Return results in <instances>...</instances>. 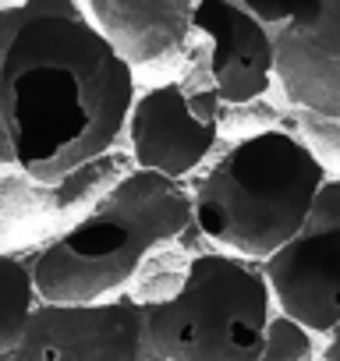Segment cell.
<instances>
[{
  "mask_svg": "<svg viewBox=\"0 0 340 361\" xmlns=\"http://www.w3.org/2000/svg\"><path fill=\"white\" fill-rule=\"evenodd\" d=\"M273 301L308 333L340 326V177H326L305 227L262 262Z\"/></svg>",
  "mask_w": 340,
  "mask_h": 361,
  "instance_id": "cell-5",
  "label": "cell"
},
{
  "mask_svg": "<svg viewBox=\"0 0 340 361\" xmlns=\"http://www.w3.org/2000/svg\"><path fill=\"white\" fill-rule=\"evenodd\" d=\"M145 350V312L131 298L92 305L40 301L8 361H142Z\"/></svg>",
  "mask_w": 340,
  "mask_h": 361,
  "instance_id": "cell-6",
  "label": "cell"
},
{
  "mask_svg": "<svg viewBox=\"0 0 340 361\" xmlns=\"http://www.w3.org/2000/svg\"><path fill=\"white\" fill-rule=\"evenodd\" d=\"M326 180L319 152L291 131L269 128L231 145L192 192L199 231L238 259H269L308 220Z\"/></svg>",
  "mask_w": 340,
  "mask_h": 361,
  "instance_id": "cell-2",
  "label": "cell"
},
{
  "mask_svg": "<svg viewBox=\"0 0 340 361\" xmlns=\"http://www.w3.org/2000/svg\"><path fill=\"white\" fill-rule=\"evenodd\" d=\"M188 224L192 192L181 180L152 170H131L114 185L99 209H92L36 255L32 276L40 301H107L135 276L156 245L178 238Z\"/></svg>",
  "mask_w": 340,
  "mask_h": 361,
  "instance_id": "cell-3",
  "label": "cell"
},
{
  "mask_svg": "<svg viewBox=\"0 0 340 361\" xmlns=\"http://www.w3.org/2000/svg\"><path fill=\"white\" fill-rule=\"evenodd\" d=\"M220 106L224 103L213 89L192 92L181 82H163L135 96L128 131L138 170H152L170 180L188 177L217 145Z\"/></svg>",
  "mask_w": 340,
  "mask_h": 361,
  "instance_id": "cell-8",
  "label": "cell"
},
{
  "mask_svg": "<svg viewBox=\"0 0 340 361\" xmlns=\"http://www.w3.org/2000/svg\"><path fill=\"white\" fill-rule=\"evenodd\" d=\"M326 361H340V326L329 333V343H326Z\"/></svg>",
  "mask_w": 340,
  "mask_h": 361,
  "instance_id": "cell-15",
  "label": "cell"
},
{
  "mask_svg": "<svg viewBox=\"0 0 340 361\" xmlns=\"http://www.w3.org/2000/svg\"><path fill=\"white\" fill-rule=\"evenodd\" d=\"M269 283L259 266L227 252L195 255L181 287L145 312V343L163 361H262Z\"/></svg>",
  "mask_w": 340,
  "mask_h": 361,
  "instance_id": "cell-4",
  "label": "cell"
},
{
  "mask_svg": "<svg viewBox=\"0 0 340 361\" xmlns=\"http://www.w3.org/2000/svg\"><path fill=\"white\" fill-rule=\"evenodd\" d=\"M308 354H312V333L305 326H298L287 315L269 319L262 361H308Z\"/></svg>",
  "mask_w": 340,
  "mask_h": 361,
  "instance_id": "cell-12",
  "label": "cell"
},
{
  "mask_svg": "<svg viewBox=\"0 0 340 361\" xmlns=\"http://www.w3.org/2000/svg\"><path fill=\"white\" fill-rule=\"evenodd\" d=\"M231 4H238L241 11H248L252 18H259L266 29H269V25L284 29V25L305 8V0H231Z\"/></svg>",
  "mask_w": 340,
  "mask_h": 361,
  "instance_id": "cell-13",
  "label": "cell"
},
{
  "mask_svg": "<svg viewBox=\"0 0 340 361\" xmlns=\"http://www.w3.org/2000/svg\"><path fill=\"white\" fill-rule=\"evenodd\" d=\"M192 32L210 43V78L220 103L241 106L269 92L277 78V43L259 18L231 0H195Z\"/></svg>",
  "mask_w": 340,
  "mask_h": 361,
  "instance_id": "cell-9",
  "label": "cell"
},
{
  "mask_svg": "<svg viewBox=\"0 0 340 361\" xmlns=\"http://www.w3.org/2000/svg\"><path fill=\"white\" fill-rule=\"evenodd\" d=\"M273 43L287 99L319 138L340 149V0H305Z\"/></svg>",
  "mask_w": 340,
  "mask_h": 361,
  "instance_id": "cell-7",
  "label": "cell"
},
{
  "mask_svg": "<svg viewBox=\"0 0 340 361\" xmlns=\"http://www.w3.org/2000/svg\"><path fill=\"white\" fill-rule=\"evenodd\" d=\"M0 166H15V159H11V142H8V131H4V121H0Z\"/></svg>",
  "mask_w": 340,
  "mask_h": 361,
  "instance_id": "cell-14",
  "label": "cell"
},
{
  "mask_svg": "<svg viewBox=\"0 0 340 361\" xmlns=\"http://www.w3.org/2000/svg\"><path fill=\"white\" fill-rule=\"evenodd\" d=\"M131 106L135 68L75 0L0 8V121L22 173H75L117 142Z\"/></svg>",
  "mask_w": 340,
  "mask_h": 361,
  "instance_id": "cell-1",
  "label": "cell"
},
{
  "mask_svg": "<svg viewBox=\"0 0 340 361\" xmlns=\"http://www.w3.org/2000/svg\"><path fill=\"white\" fill-rule=\"evenodd\" d=\"M92 25L138 68L174 57L192 36L195 0H85Z\"/></svg>",
  "mask_w": 340,
  "mask_h": 361,
  "instance_id": "cell-10",
  "label": "cell"
},
{
  "mask_svg": "<svg viewBox=\"0 0 340 361\" xmlns=\"http://www.w3.org/2000/svg\"><path fill=\"white\" fill-rule=\"evenodd\" d=\"M36 308H40V290L32 266H25L18 255L0 252V361L15 354Z\"/></svg>",
  "mask_w": 340,
  "mask_h": 361,
  "instance_id": "cell-11",
  "label": "cell"
}]
</instances>
